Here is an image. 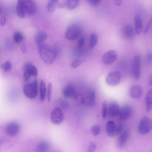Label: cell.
<instances>
[{
	"mask_svg": "<svg viewBox=\"0 0 152 152\" xmlns=\"http://www.w3.org/2000/svg\"><path fill=\"white\" fill-rule=\"evenodd\" d=\"M38 50L41 58L46 64L50 65L54 62L56 53L49 46L42 44L39 45Z\"/></svg>",
	"mask_w": 152,
	"mask_h": 152,
	"instance_id": "6da1fadb",
	"label": "cell"
},
{
	"mask_svg": "<svg viewBox=\"0 0 152 152\" xmlns=\"http://www.w3.org/2000/svg\"><path fill=\"white\" fill-rule=\"evenodd\" d=\"M38 82L37 79H34L31 83L25 85L23 88V92L28 98L33 99L35 98L38 94Z\"/></svg>",
	"mask_w": 152,
	"mask_h": 152,
	"instance_id": "7a4b0ae2",
	"label": "cell"
},
{
	"mask_svg": "<svg viewBox=\"0 0 152 152\" xmlns=\"http://www.w3.org/2000/svg\"><path fill=\"white\" fill-rule=\"evenodd\" d=\"M80 32L81 28L79 25L72 24L66 28L65 33V37L68 40H74L78 37Z\"/></svg>",
	"mask_w": 152,
	"mask_h": 152,
	"instance_id": "3957f363",
	"label": "cell"
},
{
	"mask_svg": "<svg viewBox=\"0 0 152 152\" xmlns=\"http://www.w3.org/2000/svg\"><path fill=\"white\" fill-rule=\"evenodd\" d=\"M152 122L151 120L147 117H143L139 123L138 130L140 134L144 135L148 133L151 130Z\"/></svg>",
	"mask_w": 152,
	"mask_h": 152,
	"instance_id": "277c9868",
	"label": "cell"
},
{
	"mask_svg": "<svg viewBox=\"0 0 152 152\" xmlns=\"http://www.w3.org/2000/svg\"><path fill=\"white\" fill-rule=\"evenodd\" d=\"M132 70L133 76L136 80L139 79L141 73V61L140 57L136 55L134 58L132 67Z\"/></svg>",
	"mask_w": 152,
	"mask_h": 152,
	"instance_id": "5b68a950",
	"label": "cell"
},
{
	"mask_svg": "<svg viewBox=\"0 0 152 152\" xmlns=\"http://www.w3.org/2000/svg\"><path fill=\"white\" fill-rule=\"evenodd\" d=\"M121 74L118 71H114L109 73L106 78L107 84L110 86H114L118 85L121 80Z\"/></svg>",
	"mask_w": 152,
	"mask_h": 152,
	"instance_id": "8992f818",
	"label": "cell"
},
{
	"mask_svg": "<svg viewBox=\"0 0 152 152\" xmlns=\"http://www.w3.org/2000/svg\"><path fill=\"white\" fill-rule=\"evenodd\" d=\"M64 118V115L60 108L57 107L53 109L50 115V120L53 124H59L62 122Z\"/></svg>",
	"mask_w": 152,
	"mask_h": 152,
	"instance_id": "52a82bcc",
	"label": "cell"
},
{
	"mask_svg": "<svg viewBox=\"0 0 152 152\" xmlns=\"http://www.w3.org/2000/svg\"><path fill=\"white\" fill-rule=\"evenodd\" d=\"M38 74L37 68L31 64H28L24 68V77L26 81H28L31 76L36 77Z\"/></svg>",
	"mask_w": 152,
	"mask_h": 152,
	"instance_id": "ba28073f",
	"label": "cell"
},
{
	"mask_svg": "<svg viewBox=\"0 0 152 152\" xmlns=\"http://www.w3.org/2000/svg\"><path fill=\"white\" fill-rule=\"evenodd\" d=\"M118 54L116 52L113 50H109L106 52L103 55L102 61L106 65L113 63L117 59Z\"/></svg>",
	"mask_w": 152,
	"mask_h": 152,
	"instance_id": "9c48e42d",
	"label": "cell"
},
{
	"mask_svg": "<svg viewBox=\"0 0 152 152\" xmlns=\"http://www.w3.org/2000/svg\"><path fill=\"white\" fill-rule=\"evenodd\" d=\"M20 130L19 124L15 122H10L6 125L5 130L7 134L10 136H14L19 133Z\"/></svg>",
	"mask_w": 152,
	"mask_h": 152,
	"instance_id": "30bf717a",
	"label": "cell"
},
{
	"mask_svg": "<svg viewBox=\"0 0 152 152\" xmlns=\"http://www.w3.org/2000/svg\"><path fill=\"white\" fill-rule=\"evenodd\" d=\"M132 111V107L130 105H126L120 109L118 115L119 119L121 120H126L130 117Z\"/></svg>",
	"mask_w": 152,
	"mask_h": 152,
	"instance_id": "8fae6325",
	"label": "cell"
},
{
	"mask_svg": "<svg viewBox=\"0 0 152 152\" xmlns=\"http://www.w3.org/2000/svg\"><path fill=\"white\" fill-rule=\"evenodd\" d=\"M23 1L26 14L30 15L35 14L37 10V5L36 2L32 0Z\"/></svg>",
	"mask_w": 152,
	"mask_h": 152,
	"instance_id": "7c38bea8",
	"label": "cell"
},
{
	"mask_svg": "<svg viewBox=\"0 0 152 152\" xmlns=\"http://www.w3.org/2000/svg\"><path fill=\"white\" fill-rule=\"evenodd\" d=\"M129 93L130 96L135 99L140 98L142 95V87L139 85H135L130 88Z\"/></svg>",
	"mask_w": 152,
	"mask_h": 152,
	"instance_id": "4fadbf2b",
	"label": "cell"
},
{
	"mask_svg": "<svg viewBox=\"0 0 152 152\" xmlns=\"http://www.w3.org/2000/svg\"><path fill=\"white\" fill-rule=\"evenodd\" d=\"M96 94L92 89L88 91L86 96H84V104L89 106H93L95 103Z\"/></svg>",
	"mask_w": 152,
	"mask_h": 152,
	"instance_id": "5bb4252c",
	"label": "cell"
},
{
	"mask_svg": "<svg viewBox=\"0 0 152 152\" xmlns=\"http://www.w3.org/2000/svg\"><path fill=\"white\" fill-rule=\"evenodd\" d=\"M118 104L115 102H112L107 108V114L109 117H113L118 115L120 110Z\"/></svg>",
	"mask_w": 152,
	"mask_h": 152,
	"instance_id": "9a60e30c",
	"label": "cell"
},
{
	"mask_svg": "<svg viewBox=\"0 0 152 152\" xmlns=\"http://www.w3.org/2000/svg\"><path fill=\"white\" fill-rule=\"evenodd\" d=\"M134 30L132 26L128 24L123 26L121 30L123 36L125 38L129 39L132 37L134 35Z\"/></svg>",
	"mask_w": 152,
	"mask_h": 152,
	"instance_id": "2e32d148",
	"label": "cell"
},
{
	"mask_svg": "<svg viewBox=\"0 0 152 152\" xmlns=\"http://www.w3.org/2000/svg\"><path fill=\"white\" fill-rule=\"evenodd\" d=\"M129 132L128 130H126L123 132L118 137L117 140V145L119 148H123L129 137Z\"/></svg>",
	"mask_w": 152,
	"mask_h": 152,
	"instance_id": "e0dca14e",
	"label": "cell"
},
{
	"mask_svg": "<svg viewBox=\"0 0 152 152\" xmlns=\"http://www.w3.org/2000/svg\"><path fill=\"white\" fill-rule=\"evenodd\" d=\"M63 94L66 98L74 97L76 94V90L74 86L69 85L66 86L64 89Z\"/></svg>",
	"mask_w": 152,
	"mask_h": 152,
	"instance_id": "ac0fdd59",
	"label": "cell"
},
{
	"mask_svg": "<svg viewBox=\"0 0 152 152\" xmlns=\"http://www.w3.org/2000/svg\"><path fill=\"white\" fill-rule=\"evenodd\" d=\"M115 126L114 122L113 121H108L107 123L106 126V132L107 134L110 137H113L115 135Z\"/></svg>",
	"mask_w": 152,
	"mask_h": 152,
	"instance_id": "d6986e66",
	"label": "cell"
},
{
	"mask_svg": "<svg viewBox=\"0 0 152 152\" xmlns=\"http://www.w3.org/2000/svg\"><path fill=\"white\" fill-rule=\"evenodd\" d=\"M134 30L136 34H140L142 29V24L140 17L139 15H136L134 18Z\"/></svg>",
	"mask_w": 152,
	"mask_h": 152,
	"instance_id": "ffe728a7",
	"label": "cell"
},
{
	"mask_svg": "<svg viewBox=\"0 0 152 152\" xmlns=\"http://www.w3.org/2000/svg\"><path fill=\"white\" fill-rule=\"evenodd\" d=\"M16 12L20 18H23L25 17L26 14L23 0H19L18 1L16 6Z\"/></svg>",
	"mask_w": 152,
	"mask_h": 152,
	"instance_id": "44dd1931",
	"label": "cell"
},
{
	"mask_svg": "<svg viewBox=\"0 0 152 152\" xmlns=\"http://www.w3.org/2000/svg\"><path fill=\"white\" fill-rule=\"evenodd\" d=\"M47 38V33L44 31H40L36 34L35 40L36 43L38 45H40L45 41Z\"/></svg>",
	"mask_w": 152,
	"mask_h": 152,
	"instance_id": "7402d4cb",
	"label": "cell"
},
{
	"mask_svg": "<svg viewBox=\"0 0 152 152\" xmlns=\"http://www.w3.org/2000/svg\"><path fill=\"white\" fill-rule=\"evenodd\" d=\"M39 90L40 99L41 101H44L46 98L47 90L45 83L42 79L40 83Z\"/></svg>",
	"mask_w": 152,
	"mask_h": 152,
	"instance_id": "603a6c76",
	"label": "cell"
},
{
	"mask_svg": "<svg viewBox=\"0 0 152 152\" xmlns=\"http://www.w3.org/2000/svg\"><path fill=\"white\" fill-rule=\"evenodd\" d=\"M49 148V144L47 141H42L39 142L36 148V152H46Z\"/></svg>",
	"mask_w": 152,
	"mask_h": 152,
	"instance_id": "cb8c5ba5",
	"label": "cell"
},
{
	"mask_svg": "<svg viewBox=\"0 0 152 152\" xmlns=\"http://www.w3.org/2000/svg\"><path fill=\"white\" fill-rule=\"evenodd\" d=\"M145 103L146 110L149 112L150 111L152 107V90L150 89L148 91L145 97Z\"/></svg>",
	"mask_w": 152,
	"mask_h": 152,
	"instance_id": "d4e9b609",
	"label": "cell"
},
{
	"mask_svg": "<svg viewBox=\"0 0 152 152\" xmlns=\"http://www.w3.org/2000/svg\"><path fill=\"white\" fill-rule=\"evenodd\" d=\"M73 103L75 106H79L84 104V96L82 94H76L73 97Z\"/></svg>",
	"mask_w": 152,
	"mask_h": 152,
	"instance_id": "484cf974",
	"label": "cell"
},
{
	"mask_svg": "<svg viewBox=\"0 0 152 152\" xmlns=\"http://www.w3.org/2000/svg\"><path fill=\"white\" fill-rule=\"evenodd\" d=\"M58 1L57 0H49L47 4V7L48 12H52L54 11L57 6Z\"/></svg>",
	"mask_w": 152,
	"mask_h": 152,
	"instance_id": "4316f807",
	"label": "cell"
},
{
	"mask_svg": "<svg viewBox=\"0 0 152 152\" xmlns=\"http://www.w3.org/2000/svg\"><path fill=\"white\" fill-rule=\"evenodd\" d=\"M79 1L78 0L66 1V7L68 9L72 10L75 9L78 5Z\"/></svg>",
	"mask_w": 152,
	"mask_h": 152,
	"instance_id": "83f0119b",
	"label": "cell"
},
{
	"mask_svg": "<svg viewBox=\"0 0 152 152\" xmlns=\"http://www.w3.org/2000/svg\"><path fill=\"white\" fill-rule=\"evenodd\" d=\"M98 41V37L95 33H92L90 37L89 47L91 49L93 48L97 45Z\"/></svg>",
	"mask_w": 152,
	"mask_h": 152,
	"instance_id": "f1b7e54d",
	"label": "cell"
},
{
	"mask_svg": "<svg viewBox=\"0 0 152 152\" xmlns=\"http://www.w3.org/2000/svg\"><path fill=\"white\" fill-rule=\"evenodd\" d=\"M22 34L19 32H15L13 35V39L14 41L16 43L21 42L23 39Z\"/></svg>",
	"mask_w": 152,
	"mask_h": 152,
	"instance_id": "f546056e",
	"label": "cell"
},
{
	"mask_svg": "<svg viewBox=\"0 0 152 152\" xmlns=\"http://www.w3.org/2000/svg\"><path fill=\"white\" fill-rule=\"evenodd\" d=\"M52 90V85L51 83H49L48 85L47 93V100L48 102L51 101Z\"/></svg>",
	"mask_w": 152,
	"mask_h": 152,
	"instance_id": "4dcf8cb0",
	"label": "cell"
},
{
	"mask_svg": "<svg viewBox=\"0 0 152 152\" xmlns=\"http://www.w3.org/2000/svg\"><path fill=\"white\" fill-rule=\"evenodd\" d=\"M1 68L4 72H8L11 69V63L10 61H7L2 65Z\"/></svg>",
	"mask_w": 152,
	"mask_h": 152,
	"instance_id": "1f68e13d",
	"label": "cell"
},
{
	"mask_svg": "<svg viewBox=\"0 0 152 152\" xmlns=\"http://www.w3.org/2000/svg\"><path fill=\"white\" fill-rule=\"evenodd\" d=\"M102 113L103 118H105L107 114V105L106 101H104L102 104Z\"/></svg>",
	"mask_w": 152,
	"mask_h": 152,
	"instance_id": "d6a6232c",
	"label": "cell"
},
{
	"mask_svg": "<svg viewBox=\"0 0 152 152\" xmlns=\"http://www.w3.org/2000/svg\"><path fill=\"white\" fill-rule=\"evenodd\" d=\"M91 131L93 134L95 136L98 135L100 131L99 126L97 124L92 126L91 128Z\"/></svg>",
	"mask_w": 152,
	"mask_h": 152,
	"instance_id": "836d02e7",
	"label": "cell"
},
{
	"mask_svg": "<svg viewBox=\"0 0 152 152\" xmlns=\"http://www.w3.org/2000/svg\"><path fill=\"white\" fill-rule=\"evenodd\" d=\"M82 61L80 59H76L73 61L71 64V67L73 69L76 68L81 65Z\"/></svg>",
	"mask_w": 152,
	"mask_h": 152,
	"instance_id": "e575fe53",
	"label": "cell"
},
{
	"mask_svg": "<svg viewBox=\"0 0 152 152\" xmlns=\"http://www.w3.org/2000/svg\"><path fill=\"white\" fill-rule=\"evenodd\" d=\"M96 148L95 144L92 142H91L89 145L87 150V152H94Z\"/></svg>",
	"mask_w": 152,
	"mask_h": 152,
	"instance_id": "d590c367",
	"label": "cell"
},
{
	"mask_svg": "<svg viewBox=\"0 0 152 152\" xmlns=\"http://www.w3.org/2000/svg\"><path fill=\"white\" fill-rule=\"evenodd\" d=\"M152 18H151L149 20L146 27L144 29V32L145 34L148 33L149 31L152 26Z\"/></svg>",
	"mask_w": 152,
	"mask_h": 152,
	"instance_id": "8d00e7d4",
	"label": "cell"
},
{
	"mask_svg": "<svg viewBox=\"0 0 152 152\" xmlns=\"http://www.w3.org/2000/svg\"><path fill=\"white\" fill-rule=\"evenodd\" d=\"M123 127L121 124H118L115 126V134H121L123 130Z\"/></svg>",
	"mask_w": 152,
	"mask_h": 152,
	"instance_id": "74e56055",
	"label": "cell"
},
{
	"mask_svg": "<svg viewBox=\"0 0 152 152\" xmlns=\"http://www.w3.org/2000/svg\"><path fill=\"white\" fill-rule=\"evenodd\" d=\"M59 101V105L62 108L66 109L68 107V104L65 100L61 99Z\"/></svg>",
	"mask_w": 152,
	"mask_h": 152,
	"instance_id": "f35d334b",
	"label": "cell"
},
{
	"mask_svg": "<svg viewBox=\"0 0 152 152\" xmlns=\"http://www.w3.org/2000/svg\"><path fill=\"white\" fill-rule=\"evenodd\" d=\"M88 3L93 6H96L99 5L101 1V0H88Z\"/></svg>",
	"mask_w": 152,
	"mask_h": 152,
	"instance_id": "ab89813d",
	"label": "cell"
},
{
	"mask_svg": "<svg viewBox=\"0 0 152 152\" xmlns=\"http://www.w3.org/2000/svg\"><path fill=\"white\" fill-rule=\"evenodd\" d=\"M146 59L149 64H151L152 61V54L151 52L149 51L146 55Z\"/></svg>",
	"mask_w": 152,
	"mask_h": 152,
	"instance_id": "60d3db41",
	"label": "cell"
},
{
	"mask_svg": "<svg viewBox=\"0 0 152 152\" xmlns=\"http://www.w3.org/2000/svg\"><path fill=\"white\" fill-rule=\"evenodd\" d=\"M85 43V40L83 38H80L78 42V45L79 48H82L83 46Z\"/></svg>",
	"mask_w": 152,
	"mask_h": 152,
	"instance_id": "b9f144b4",
	"label": "cell"
},
{
	"mask_svg": "<svg viewBox=\"0 0 152 152\" xmlns=\"http://www.w3.org/2000/svg\"><path fill=\"white\" fill-rule=\"evenodd\" d=\"M6 22V18L4 16L1 17L0 19V24L2 26L4 25Z\"/></svg>",
	"mask_w": 152,
	"mask_h": 152,
	"instance_id": "7bdbcfd3",
	"label": "cell"
},
{
	"mask_svg": "<svg viewBox=\"0 0 152 152\" xmlns=\"http://www.w3.org/2000/svg\"><path fill=\"white\" fill-rule=\"evenodd\" d=\"M21 52L22 53L24 54H25L26 51V48L24 44H22L20 47Z\"/></svg>",
	"mask_w": 152,
	"mask_h": 152,
	"instance_id": "ee69618b",
	"label": "cell"
},
{
	"mask_svg": "<svg viewBox=\"0 0 152 152\" xmlns=\"http://www.w3.org/2000/svg\"><path fill=\"white\" fill-rule=\"evenodd\" d=\"M123 0H115L114 1V4L115 5L117 6H119L121 5L123 3Z\"/></svg>",
	"mask_w": 152,
	"mask_h": 152,
	"instance_id": "f6af8a7d",
	"label": "cell"
},
{
	"mask_svg": "<svg viewBox=\"0 0 152 152\" xmlns=\"http://www.w3.org/2000/svg\"><path fill=\"white\" fill-rule=\"evenodd\" d=\"M66 7V1L60 3L58 6V7L60 8H64Z\"/></svg>",
	"mask_w": 152,
	"mask_h": 152,
	"instance_id": "bcb514c9",
	"label": "cell"
},
{
	"mask_svg": "<svg viewBox=\"0 0 152 152\" xmlns=\"http://www.w3.org/2000/svg\"><path fill=\"white\" fill-rule=\"evenodd\" d=\"M152 76L151 75L149 78V84L150 86H152Z\"/></svg>",
	"mask_w": 152,
	"mask_h": 152,
	"instance_id": "7dc6e473",
	"label": "cell"
},
{
	"mask_svg": "<svg viewBox=\"0 0 152 152\" xmlns=\"http://www.w3.org/2000/svg\"><path fill=\"white\" fill-rule=\"evenodd\" d=\"M1 7H0V12H1Z\"/></svg>",
	"mask_w": 152,
	"mask_h": 152,
	"instance_id": "c3c4849f",
	"label": "cell"
}]
</instances>
